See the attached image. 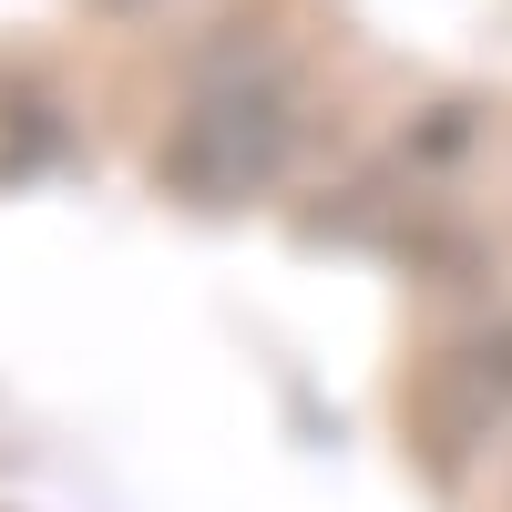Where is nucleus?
Instances as JSON below:
<instances>
[{"label": "nucleus", "instance_id": "nucleus-1", "mask_svg": "<svg viewBox=\"0 0 512 512\" xmlns=\"http://www.w3.org/2000/svg\"><path fill=\"white\" fill-rule=\"evenodd\" d=\"M287 154H297V103H287V82L256 62V72H205L195 82V103L175 123V144H164V175H175L185 195L205 205H236V195H267L287 175Z\"/></svg>", "mask_w": 512, "mask_h": 512}, {"label": "nucleus", "instance_id": "nucleus-2", "mask_svg": "<svg viewBox=\"0 0 512 512\" xmlns=\"http://www.w3.org/2000/svg\"><path fill=\"white\" fill-rule=\"evenodd\" d=\"M431 431H441V461L512 441V318L482 328V338H461V349L431 369Z\"/></svg>", "mask_w": 512, "mask_h": 512}]
</instances>
